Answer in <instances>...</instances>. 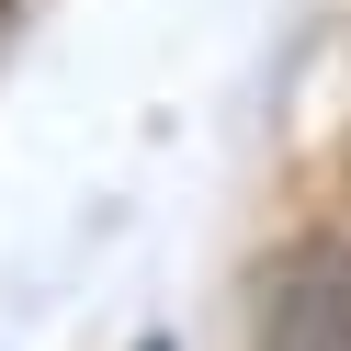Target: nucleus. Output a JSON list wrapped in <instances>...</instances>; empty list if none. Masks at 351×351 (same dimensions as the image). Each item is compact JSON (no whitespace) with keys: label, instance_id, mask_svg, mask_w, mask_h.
I'll use <instances>...</instances> for the list:
<instances>
[{"label":"nucleus","instance_id":"nucleus-1","mask_svg":"<svg viewBox=\"0 0 351 351\" xmlns=\"http://www.w3.org/2000/svg\"><path fill=\"white\" fill-rule=\"evenodd\" d=\"M250 351H351V238H283L261 261Z\"/></svg>","mask_w":351,"mask_h":351}]
</instances>
